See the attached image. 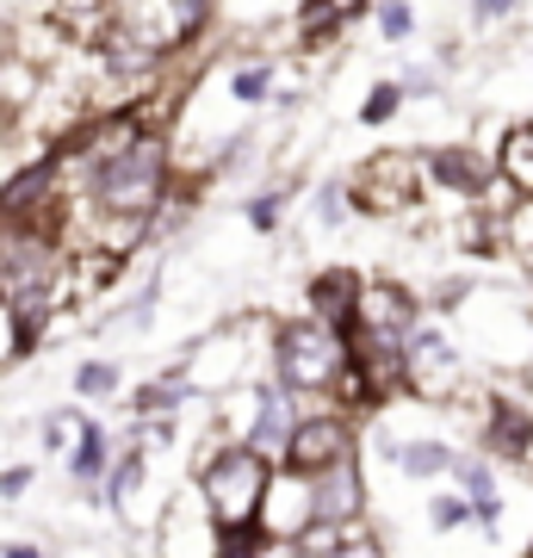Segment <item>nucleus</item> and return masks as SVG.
I'll return each mask as SVG.
<instances>
[{
  "instance_id": "nucleus-30",
  "label": "nucleus",
  "mask_w": 533,
  "mask_h": 558,
  "mask_svg": "<svg viewBox=\"0 0 533 558\" xmlns=\"http://www.w3.org/2000/svg\"><path fill=\"white\" fill-rule=\"evenodd\" d=\"M13 143H20V119H13V112L0 106V149H13Z\"/></svg>"
},
{
  "instance_id": "nucleus-29",
  "label": "nucleus",
  "mask_w": 533,
  "mask_h": 558,
  "mask_svg": "<svg viewBox=\"0 0 533 558\" xmlns=\"http://www.w3.org/2000/svg\"><path fill=\"white\" fill-rule=\"evenodd\" d=\"M0 558H50V546H38V539H0Z\"/></svg>"
},
{
  "instance_id": "nucleus-10",
  "label": "nucleus",
  "mask_w": 533,
  "mask_h": 558,
  "mask_svg": "<svg viewBox=\"0 0 533 558\" xmlns=\"http://www.w3.org/2000/svg\"><path fill=\"white\" fill-rule=\"evenodd\" d=\"M316 521V484L304 478V472H286V465H279L274 472V490H267V502H261V534L274 539V553L279 546H292L298 534H304V527H311Z\"/></svg>"
},
{
  "instance_id": "nucleus-18",
  "label": "nucleus",
  "mask_w": 533,
  "mask_h": 558,
  "mask_svg": "<svg viewBox=\"0 0 533 558\" xmlns=\"http://www.w3.org/2000/svg\"><path fill=\"white\" fill-rule=\"evenodd\" d=\"M298 205V180H274V186H255L249 199H242V223L255 230V236H279L286 218H292Z\"/></svg>"
},
{
  "instance_id": "nucleus-22",
  "label": "nucleus",
  "mask_w": 533,
  "mask_h": 558,
  "mask_svg": "<svg viewBox=\"0 0 533 558\" xmlns=\"http://www.w3.org/2000/svg\"><path fill=\"white\" fill-rule=\"evenodd\" d=\"M403 106H410V94H403V81H373V87H366V100H360V124H391L397 112H403Z\"/></svg>"
},
{
  "instance_id": "nucleus-8",
  "label": "nucleus",
  "mask_w": 533,
  "mask_h": 558,
  "mask_svg": "<svg viewBox=\"0 0 533 558\" xmlns=\"http://www.w3.org/2000/svg\"><path fill=\"white\" fill-rule=\"evenodd\" d=\"M360 20H373V0H292L286 32H292V57H329L348 44Z\"/></svg>"
},
{
  "instance_id": "nucleus-24",
  "label": "nucleus",
  "mask_w": 533,
  "mask_h": 558,
  "mask_svg": "<svg viewBox=\"0 0 533 558\" xmlns=\"http://www.w3.org/2000/svg\"><path fill=\"white\" fill-rule=\"evenodd\" d=\"M311 218H316V230H341V223L354 218V205H348V180H323L316 186V199H311Z\"/></svg>"
},
{
  "instance_id": "nucleus-27",
  "label": "nucleus",
  "mask_w": 533,
  "mask_h": 558,
  "mask_svg": "<svg viewBox=\"0 0 533 558\" xmlns=\"http://www.w3.org/2000/svg\"><path fill=\"white\" fill-rule=\"evenodd\" d=\"M38 490V465L20 459V465H0V502H25Z\"/></svg>"
},
{
  "instance_id": "nucleus-28",
  "label": "nucleus",
  "mask_w": 533,
  "mask_h": 558,
  "mask_svg": "<svg viewBox=\"0 0 533 558\" xmlns=\"http://www.w3.org/2000/svg\"><path fill=\"white\" fill-rule=\"evenodd\" d=\"M521 13V0H472V25H502Z\"/></svg>"
},
{
  "instance_id": "nucleus-25",
  "label": "nucleus",
  "mask_w": 533,
  "mask_h": 558,
  "mask_svg": "<svg viewBox=\"0 0 533 558\" xmlns=\"http://www.w3.org/2000/svg\"><path fill=\"white\" fill-rule=\"evenodd\" d=\"M373 25L385 44H410L415 38V7L410 0H373Z\"/></svg>"
},
{
  "instance_id": "nucleus-21",
  "label": "nucleus",
  "mask_w": 533,
  "mask_h": 558,
  "mask_svg": "<svg viewBox=\"0 0 533 558\" xmlns=\"http://www.w3.org/2000/svg\"><path fill=\"white\" fill-rule=\"evenodd\" d=\"M360 521H311L292 546H279V558H341V546L354 539Z\"/></svg>"
},
{
  "instance_id": "nucleus-11",
  "label": "nucleus",
  "mask_w": 533,
  "mask_h": 558,
  "mask_svg": "<svg viewBox=\"0 0 533 558\" xmlns=\"http://www.w3.org/2000/svg\"><path fill=\"white\" fill-rule=\"evenodd\" d=\"M360 292H366V274L360 267H316L311 279H304V311H311L316 323H329V329H341V336H354L360 323Z\"/></svg>"
},
{
  "instance_id": "nucleus-16",
  "label": "nucleus",
  "mask_w": 533,
  "mask_h": 558,
  "mask_svg": "<svg viewBox=\"0 0 533 558\" xmlns=\"http://www.w3.org/2000/svg\"><path fill=\"white\" fill-rule=\"evenodd\" d=\"M69 391H75V403H124V360H112V354H87L69 373Z\"/></svg>"
},
{
  "instance_id": "nucleus-9",
  "label": "nucleus",
  "mask_w": 533,
  "mask_h": 558,
  "mask_svg": "<svg viewBox=\"0 0 533 558\" xmlns=\"http://www.w3.org/2000/svg\"><path fill=\"white\" fill-rule=\"evenodd\" d=\"M422 161H428V193L459 205H477L496 180V156L472 143H422Z\"/></svg>"
},
{
  "instance_id": "nucleus-3",
  "label": "nucleus",
  "mask_w": 533,
  "mask_h": 558,
  "mask_svg": "<svg viewBox=\"0 0 533 558\" xmlns=\"http://www.w3.org/2000/svg\"><path fill=\"white\" fill-rule=\"evenodd\" d=\"M341 180H348L354 218H410L422 199H435L428 193V161H422V149H373V156L354 161Z\"/></svg>"
},
{
  "instance_id": "nucleus-26",
  "label": "nucleus",
  "mask_w": 533,
  "mask_h": 558,
  "mask_svg": "<svg viewBox=\"0 0 533 558\" xmlns=\"http://www.w3.org/2000/svg\"><path fill=\"white\" fill-rule=\"evenodd\" d=\"M218 558H274V539L261 534V527H223Z\"/></svg>"
},
{
  "instance_id": "nucleus-1",
  "label": "nucleus",
  "mask_w": 533,
  "mask_h": 558,
  "mask_svg": "<svg viewBox=\"0 0 533 558\" xmlns=\"http://www.w3.org/2000/svg\"><path fill=\"white\" fill-rule=\"evenodd\" d=\"M274 472L279 465L267 453H255L249 440L211 435L193 453V490L205 497V509L218 515V527H255L261 502H267V490H274Z\"/></svg>"
},
{
  "instance_id": "nucleus-2",
  "label": "nucleus",
  "mask_w": 533,
  "mask_h": 558,
  "mask_svg": "<svg viewBox=\"0 0 533 558\" xmlns=\"http://www.w3.org/2000/svg\"><path fill=\"white\" fill-rule=\"evenodd\" d=\"M348 336L329 329V323H316L311 311H298V317H274V336H267V373H274L286 391H298L304 403H329L336 379L348 373Z\"/></svg>"
},
{
  "instance_id": "nucleus-6",
  "label": "nucleus",
  "mask_w": 533,
  "mask_h": 558,
  "mask_svg": "<svg viewBox=\"0 0 533 558\" xmlns=\"http://www.w3.org/2000/svg\"><path fill=\"white\" fill-rule=\"evenodd\" d=\"M360 453V416L336 410V403H311L304 416H298L292 440H286V472H304V478H323L329 465Z\"/></svg>"
},
{
  "instance_id": "nucleus-20",
  "label": "nucleus",
  "mask_w": 533,
  "mask_h": 558,
  "mask_svg": "<svg viewBox=\"0 0 533 558\" xmlns=\"http://www.w3.org/2000/svg\"><path fill=\"white\" fill-rule=\"evenodd\" d=\"M38 348H44L38 329H32V323H25L13 304L0 299V379H7V373H20V366L38 354Z\"/></svg>"
},
{
  "instance_id": "nucleus-14",
  "label": "nucleus",
  "mask_w": 533,
  "mask_h": 558,
  "mask_svg": "<svg viewBox=\"0 0 533 558\" xmlns=\"http://www.w3.org/2000/svg\"><path fill=\"white\" fill-rule=\"evenodd\" d=\"M279 87H286V62L279 57H237L223 69V100L237 112H267L279 106Z\"/></svg>"
},
{
  "instance_id": "nucleus-5",
  "label": "nucleus",
  "mask_w": 533,
  "mask_h": 558,
  "mask_svg": "<svg viewBox=\"0 0 533 558\" xmlns=\"http://www.w3.org/2000/svg\"><path fill=\"white\" fill-rule=\"evenodd\" d=\"M403 366H410V403H453L465 391V348L453 329H440L428 317L403 341Z\"/></svg>"
},
{
  "instance_id": "nucleus-7",
  "label": "nucleus",
  "mask_w": 533,
  "mask_h": 558,
  "mask_svg": "<svg viewBox=\"0 0 533 558\" xmlns=\"http://www.w3.org/2000/svg\"><path fill=\"white\" fill-rule=\"evenodd\" d=\"M143 539H149V558H218L223 527H218V515L205 509V497L193 490V478H186L174 497L161 502L156 527Z\"/></svg>"
},
{
  "instance_id": "nucleus-15",
  "label": "nucleus",
  "mask_w": 533,
  "mask_h": 558,
  "mask_svg": "<svg viewBox=\"0 0 533 558\" xmlns=\"http://www.w3.org/2000/svg\"><path fill=\"white\" fill-rule=\"evenodd\" d=\"M161 7V25H168V44L180 50H198V44L211 38V25H218L223 0H156Z\"/></svg>"
},
{
  "instance_id": "nucleus-4",
  "label": "nucleus",
  "mask_w": 533,
  "mask_h": 558,
  "mask_svg": "<svg viewBox=\"0 0 533 558\" xmlns=\"http://www.w3.org/2000/svg\"><path fill=\"white\" fill-rule=\"evenodd\" d=\"M453 317L484 360H528L533 354V317H528V304L509 299V292H465V304H459Z\"/></svg>"
},
{
  "instance_id": "nucleus-17",
  "label": "nucleus",
  "mask_w": 533,
  "mask_h": 558,
  "mask_svg": "<svg viewBox=\"0 0 533 558\" xmlns=\"http://www.w3.org/2000/svg\"><path fill=\"white\" fill-rule=\"evenodd\" d=\"M490 156H496V180L514 186L521 199H533V124H509Z\"/></svg>"
},
{
  "instance_id": "nucleus-13",
  "label": "nucleus",
  "mask_w": 533,
  "mask_h": 558,
  "mask_svg": "<svg viewBox=\"0 0 533 558\" xmlns=\"http://www.w3.org/2000/svg\"><path fill=\"white\" fill-rule=\"evenodd\" d=\"M316 484V521H366V453L341 459V465H329Z\"/></svg>"
},
{
  "instance_id": "nucleus-19",
  "label": "nucleus",
  "mask_w": 533,
  "mask_h": 558,
  "mask_svg": "<svg viewBox=\"0 0 533 558\" xmlns=\"http://www.w3.org/2000/svg\"><path fill=\"white\" fill-rule=\"evenodd\" d=\"M87 422H94V410H87V403H57V410H44V416H38L44 459H69V453H75V440L87 435Z\"/></svg>"
},
{
  "instance_id": "nucleus-23",
  "label": "nucleus",
  "mask_w": 533,
  "mask_h": 558,
  "mask_svg": "<svg viewBox=\"0 0 533 558\" xmlns=\"http://www.w3.org/2000/svg\"><path fill=\"white\" fill-rule=\"evenodd\" d=\"M428 527H435V534H459V527H477L472 521V502H465V490H435V497H428Z\"/></svg>"
},
{
  "instance_id": "nucleus-12",
  "label": "nucleus",
  "mask_w": 533,
  "mask_h": 558,
  "mask_svg": "<svg viewBox=\"0 0 533 558\" xmlns=\"http://www.w3.org/2000/svg\"><path fill=\"white\" fill-rule=\"evenodd\" d=\"M428 317V299L403 286V279H366V292H360V323L354 329H373V336H403Z\"/></svg>"
},
{
  "instance_id": "nucleus-32",
  "label": "nucleus",
  "mask_w": 533,
  "mask_h": 558,
  "mask_svg": "<svg viewBox=\"0 0 533 558\" xmlns=\"http://www.w3.org/2000/svg\"><path fill=\"white\" fill-rule=\"evenodd\" d=\"M0 299H7V292H0Z\"/></svg>"
},
{
  "instance_id": "nucleus-31",
  "label": "nucleus",
  "mask_w": 533,
  "mask_h": 558,
  "mask_svg": "<svg viewBox=\"0 0 533 558\" xmlns=\"http://www.w3.org/2000/svg\"><path fill=\"white\" fill-rule=\"evenodd\" d=\"M20 57V50H13V38H7V32H0V69H7V62Z\"/></svg>"
}]
</instances>
